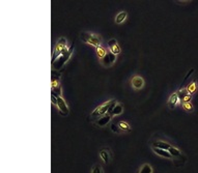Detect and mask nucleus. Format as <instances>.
<instances>
[{"label": "nucleus", "mask_w": 198, "mask_h": 173, "mask_svg": "<svg viewBox=\"0 0 198 173\" xmlns=\"http://www.w3.org/2000/svg\"><path fill=\"white\" fill-rule=\"evenodd\" d=\"M122 112H124V105L117 102V104L114 106V108H113L112 112L110 113V115L112 117L113 116H118V115H121V114H122Z\"/></svg>", "instance_id": "15"}, {"label": "nucleus", "mask_w": 198, "mask_h": 173, "mask_svg": "<svg viewBox=\"0 0 198 173\" xmlns=\"http://www.w3.org/2000/svg\"><path fill=\"white\" fill-rule=\"evenodd\" d=\"M111 128V131H112L113 133H116V134H121V130L119 129V127L117 125V124H111L110 125Z\"/></svg>", "instance_id": "24"}, {"label": "nucleus", "mask_w": 198, "mask_h": 173, "mask_svg": "<svg viewBox=\"0 0 198 173\" xmlns=\"http://www.w3.org/2000/svg\"><path fill=\"white\" fill-rule=\"evenodd\" d=\"M152 149L154 150L155 153H157L158 155H160L162 158H166V159H169V160H173L172 159V155H170V152L168 150H164V149H160V148H157V147H154L152 146Z\"/></svg>", "instance_id": "14"}, {"label": "nucleus", "mask_w": 198, "mask_h": 173, "mask_svg": "<svg viewBox=\"0 0 198 173\" xmlns=\"http://www.w3.org/2000/svg\"><path fill=\"white\" fill-rule=\"evenodd\" d=\"M152 172H154V169H152V165L145 163L142 166L139 167V169L137 170V172L136 173H152Z\"/></svg>", "instance_id": "17"}, {"label": "nucleus", "mask_w": 198, "mask_h": 173, "mask_svg": "<svg viewBox=\"0 0 198 173\" xmlns=\"http://www.w3.org/2000/svg\"><path fill=\"white\" fill-rule=\"evenodd\" d=\"M193 73H194V69H190V71H189V72H188V74H187V75H186L185 79H184V82H186V81L189 79V77H190V76H191V75H192V74H193Z\"/></svg>", "instance_id": "25"}, {"label": "nucleus", "mask_w": 198, "mask_h": 173, "mask_svg": "<svg viewBox=\"0 0 198 173\" xmlns=\"http://www.w3.org/2000/svg\"><path fill=\"white\" fill-rule=\"evenodd\" d=\"M90 173H104V170L100 164H94L90 170Z\"/></svg>", "instance_id": "23"}, {"label": "nucleus", "mask_w": 198, "mask_h": 173, "mask_svg": "<svg viewBox=\"0 0 198 173\" xmlns=\"http://www.w3.org/2000/svg\"><path fill=\"white\" fill-rule=\"evenodd\" d=\"M99 157L103 161V163L106 164V165L110 164L111 159H112V152H111V149L109 148V147H103V148L100 149V151H99Z\"/></svg>", "instance_id": "7"}, {"label": "nucleus", "mask_w": 198, "mask_h": 173, "mask_svg": "<svg viewBox=\"0 0 198 173\" xmlns=\"http://www.w3.org/2000/svg\"><path fill=\"white\" fill-rule=\"evenodd\" d=\"M96 51H97V56L99 58V60H101L104 58V56L107 54L108 52V49L104 48L103 46H99L97 48H96Z\"/></svg>", "instance_id": "19"}, {"label": "nucleus", "mask_w": 198, "mask_h": 173, "mask_svg": "<svg viewBox=\"0 0 198 173\" xmlns=\"http://www.w3.org/2000/svg\"><path fill=\"white\" fill-rule=\"evenodd\" d=\"M57 97V110L58 112L60 113V115L62 116H66L69 115V107H68V104L65 103V99L62 96H56Z\"/></svg>", "instance_id": "8"}, {"label": "nucleus", "mask_w": 198, "mask_h": 173, "mask_svg": "<svg viewBox=\"0 0 198 173\" xmlns=\"http://www.w3.org/2000/svg\"><path fill=\"white\" fill-rule=\"evenodd\" d=\"M116 61V55H114L113 53H111L109 50H108L107 54L105 55L103 59L100 60V63L104 66V68H109V66L113 65Z\"/></svg>", "instance_id": "6"}, {"label": "nucleus", "mask_w": 198, "mask_h": 173, "mask_svg": "<svg viewBox=\"0 0 198 173\" xmlns=\"http://www.w3.org/2000/svg\"><path fill=\"white\" fill-rule=\"evenodd\" d=\"M176 93H177L178 97H180V102H182V100L184 99V97H186L187 96H188V94H190V93L188 92V90H187V88H180L176 91ZM191 96H192V94H191Z\"/></svg>", "instance_id": "22"}, {"label": "nucleus", "mask_w": 198, "mask_h": 173, "mask_svg": "<svg viewBox=\"0 0 198 173\" xmlns=\"http://www.w3.org/2000/svg\"><path fill=\"white\" fill-rule=\"evenodd\" d=\"M127 17H128V13L127 12H121V13H118L117 15H116L115 17V23L116 24H121V23H124V22L125 21V19H127Z\"/></svg>", "instance_id": "18"}, {"label": "nucleus", "mask_w": 198, "mask_h": 173, "mask_svg": "<svg viewBox=\"0 0 198 173\" xmlns=\"http://www.w3.org/2000/svg\"><path fill=\"white\" fill-rule=\"evenodd\" d=\"M80 40L83 43L90 45V46L97 48L99 46H102L103 38L101 35L96 34V33H91L89 31H82L80 33Z\"/></svg>", "instance_id": "2"}, {"label": "nucleus", "mask_w": 198, "mask_h": 173, "mask_svg": "<svg viewBox=\"0 0 198 173\" xmlns=\"http://www.w3.org/2000/svg\"><path fill=\"white\" fill-rule=\"evenodd\" d=\"M131 86L134 90H140L144 87V79L139 75H135L131 79Z\"/></svg>", "instance_id": "9"}, {"label": "nucleus", "mask_w": 198, "mask_h": 173, "mask_svg": "<svg viewBox=\"0 0 198 173\" xmlns=\"http://www.w3.org/2000/svg\"><path fill=\"white\" fill-rule=\"evenodd\" d=\"M117 125L119 127V129L121 130L122 133H129V132H131V131H132V128H131V125L128 124L127 121H125V120L118 121L117 122Z\"/></svg>", "instance_id": "16"}, {"label": "nucleus", "mask_w": 198, "mask_h": 173, "mask_svg": "<svg viewBox=\"0 0 198 173\" xmlns=\"http://www.w3.org/2000/svg\"><path fill=\"white\" fill-rule=\"evenodd\" d=\"M51 94H53L55 96H62V89H61V84H60V74L55 71H52Z\"/></svg>", "instance_id": "5"}, {"label": "nucleus", "mask_w": 198, "mask_h": 173, "mask_svg": "<svg viewBox=\"0 0 198 173\" xmlns=\"http://www.w3.org/2000/svg\"><path fill=\"white\" fill-rule=\"evenodd\" d=\"M152 146L157 147V148H160V149H164V150H169V148L172 146V145L169 144L168 142H166V141L157 140V141H154V142H152Z\"/></svg>", "instance_id": "13"}, {"label": "nucleus", "mask_w": 198, "mask_h": 173, "mask_svg": "<svg viewBox=\"0 0 198 173\" xmlns=\"http://www.w3.org/2000/svg\"><path fill=\"white\" fill-rule=\"evenodd\" d=\"M180 106H182L183 110H185L186 112L188 113H192L194 112V106L191 102H186V103H180Z\"/></svg>", "instance_id": "21"}, {"label": "nucleus", "mask_w": 198, "mask_h": 173, "mask_svg": "<svg viewBox=\"0 0 198 173\" xmlns=\"http://www.w3.org/2000/svg\"><path fill=\"white\" fill-rule=\"evenodd\" d=\"M116 104H117V101L114 100V99L103 103V104H101L100 106H97L93 112L90 113L89 118L93 119V120H94V119L97 120V119H99L100 117L106 115V114H110L111 112H112L114 106H115Z\"/></svg>", "instance_id": "1"}, {"label": "nucleus", "mask_w": 198, "mask_h": 173, "mask_svg": "<svg viewBox=\"0 0 198 173\" xmlns=\"http://www.w3.org/2000/svg\"><path fill=\"white\" fill-rule=\"evenodd\" d=\"M186 88H187V90H188V92L193 96V94L196 92V90H197V81H196V79H194L191 83H189V85L187 86Z\"/></svg>", "instance_id": "20"}, {"label": "nucleus", "mask_w": 198, "mask_h": 173, "mask_svg": "<svg viewBox=\"0 0 198 173\" xmlns=\"http://www.w3.org/2000/svg\"><path fill=\"white\" fill-rule=\"evenodd\" d=\"M73 52H74V46H71L69 48L66 49L65 51L63 52V54L61 55L60 57H58L55 62L52 63V71L58 72L59 69H62L65 63L69 60V58H71Z\"/></svg>", "instance_id": "3"}, {"label": "nucleus", "mask_w": 198, "mask_h": 173, "mask_svg": "<svg viewBox=\"0 0 198 173\" xmlns=\"http://www.w3.org/2000/svg\"><path fill=\"white\" fill-rule=\"evenodd\" d=\"M107 47H108V50H109L111 53H113L114 55H116V56L121 54V47H119L117 41H116L115 38H111V40L108 41Z\"/></svg>", "instance_id": "10"}, {"label": "nucleus", "mask_w": 198, "mask_h": 173, "mask_svg": "<svg viewBox=\"0 0 198 173\" xmlns=\"http://www.w3.org/2000/svg\"><path fill=\"white\" fill-rule=\"evenodd\" d=\"M111 119H112V116H111L110 114H106V115L100 117L99 119H97V120L94 121V124L99 128H104L111 121Z\"/></svg>", "instance_id": "11"}, {"label": "nucleus", "mask_w": 198, "mask_h": 173, "mask_svg": "<svg viewBox=\"0 0 198 173\" xmlns=\"http://www.w3.org/2000/svg\"><path fill=\"white\" fill-rule=\"evenodd\" d=\"M66 49H68V41H66V38L65 37L58 38L52 52V63L55 62L57 60V58L60 57Z\"/></svg>", "instance_id": "4"}, {"label": "nucleus", "mask_w": 198, "mask_h": 173, "mask_svg": "<svg viewBox=\"0 0 198 173\" xmlns=\"http://www.w3.org/2000/svg\"><path fill=\"white\" fill-rule=\"evenodd\" d=\"M180 103V97H178L177 93L176 92H173L170 96V97L168 99V102H167V105H168V107L171 109V110H173V109L176 107V106Z\"/></svg>", "instance_id": "12"}]
</instances>
